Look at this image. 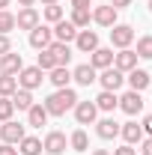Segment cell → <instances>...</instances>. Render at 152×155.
<instances>
[{"label": "cell", "mask_w": 152, "mask_h": 155, "mask_svg": "<svg viewBox=\"0 0 152 155\" xmlns=\"http://www.w3.org/2000/svg\"><path fill=\"white\" fill-rule=\"evenodd\" d=\"M48 51L54 54L57 66H69V60H72V45H66V42H51Z\"/></svg>", "instance_id": "obj_21"}, {"label": "cell", "mask_w": 152, "mask_h": 155, "mask_svg": "<svg viewBox=\"0 0 152 155\" xmlns=\"http://www.w3.org/2000/svg\"><path fill=\"white\" fill-rule=\"evenodd\" d=\"M111 6H114L116 12H119V9H125V6H131V0H111Z\"/></svg>", "instance_id": "obj_40"}, {"label": "cell", "mask_w": 152, "mask_h": 155, "mask_svg": "<svg viewBox=\"0 0 152 155\" xmlns=\"http://www.w3.org/2000/svg\"><path fill=\"white\" fill-rule=\"evenodd\" d=\"M15 114V104H12V98H3L0 96V122H9Z\"/></svg>", "instance_id": "obj_33"}, {"label": "cell", "mask_w": 152, "mask_h": 155, "mask_svg": "<svg viewBox=\"0 0 152 155\" xmlns=\"http://www.w3.org/2000/svg\"><path fill=\"white\" fill-rule=\"evenodd\" d=\"M95 81L101 84V90H107V93H116V90L125 84V75H122L119 69H114V66H111V69H101V75L95 78Z\"/></svg>", "instance_id": "obj_3"}, {"label": "cell", "mask_w": 152, "mask_h": 155, "mask_svg": "<svg viewBox=\"0 0 152 155\" xmlns=\"http://www.w3.org/2000/svg\"><path fill=\"white\" fill-rule=\"evenodd\" d=\"M69 146H72L75 152H87V149H90V137H87V131H84V128L72 131V137H69Z\"/></svg>", "instance_id": "obj_27"}, {"label": "cell", "mask_w": 152, "mask_h": 155, "mask_svg": "<svg viewBox=\"0 0 152 155\" xmlns=\"http://www.w3.org/2000/svg\"><path fill=\"white\" fill-rule=\"evenodd\" d=\"M72 24H75L78 30H87V27H90V21H93V12H90V9H72Z\"/></svg>", "instance_id": "obj_29"}, {"label": "cell", "mask_w": 152, "mask_h": 155, "mask_svg": "<svg viewBox=\"0 0 152 155\" xmlns=\"http://www.w3.org/2000/svg\"><path fill=\"white\" fill-rule=\"evenodd\" d=\"M36 66L42 69V72H51V69H57V60H54V54L45 48V51H39V60H36Z\"/></svg>", "instance_id": "obj_32"}, {"label": "cell", "mask_w": 152, "mask_h": 155, "mask_svg": "<svg viewBox=\"0 0 152 155\" xmlns=\"http://www.w3.org/2000/svg\"><path fill=\"white\" fill-rule=\"evenodd\" d=\"M66 146H69V140H66L63 131H48L45 140H42V149H45L48 155H63V152H66Z\"/></svg>", "instance_id": "obj_5"}, {"label": "cell", "mask_w": 152, "mask_h": 155, "mask_svg": "<svg viewBox=\"0 0 152 155\" xmlns=\"http://www.w3.org/2000/svg\"><path fill=\"white\" fill-rule=\"evenodd\" d=\"M21 69H24V60H21V54L9 51V54H3V57H0V75H18Z\"/></svg>", "instance_id": "obj_14"}, {"label": "cell", "mask_w": 152, "mask_h": 155, "mask_svg": "<svg viewBox=\"0 0 152 155\" xmlns=\"http://www.w3.org/2000/svg\"><path fill=\"white\" fill-rule=\"evenodd\" d=\"M111 42H114V48H128L134 42V27H128V24H114L111 27Z\"/></svg>", "instance_id": "obj_6"}, {"label": "cell", "mask_w": 152, "mask_h": 155, "mask_svg": "<svg viewBox=\"0 0 152 155\" xmlns=\"http://www.w3.org/2000/svg\"><path fill=\"white\" fill-rule=\"evenodd\" d=\"M24 134H27V131H24V125L15 122V119H9V122H3V125H0V140H3V143H12V146H15V143L24 140Z\"/></svg>", "instance_id": "obj_7"}, {"label": "cell", "mask_w": 152, "mask_h": 155, "mask_svg": "<svg viewBox=\"0 0 152 155\" xmlns=\"http://www.w3.org/2000/svg\"><path fill=\"white\" fill-rule=\"evenodd\" d=\"M12 51V42H9V36H0V57L3 54H9Z\"/></svg>", "instance_id": "obj_35"}, {"label": "cell", "mask_w": 152, "mask_h": 155, "mask_svg": "<svg viewBox=\"0 0 152 155\" xmlns=\"http://www.w3.org/2000/svg\"><path fill=\"white\" fill-rule=\"evenodd\" d=\"M125 81H128V87H131L134 93H143V90L152 84V78H149L146 69H131V72L125 75Z\"/></svg>", "instance_id": "obj_17"}, {"label": "cell", "mask_w": 152, "mask_h": 155, "mask_svg": "<svg viewBox=\"0 0 152 155\" xmlns=\"http://www.w3.org/2000/svg\"><path fill=\"white\" fill-rule=\"evenodd\" d=\"M18 152H21V155H42L45 149H42V140H39V137L24 134V140L18 143Z\"/></svg>", "instance_id": "obj_25"}, {"label": "cell", "mask_w": 152, "mask_h": 155, "mask_svg": "<svg viewBox=\"0 0 152 155\" xmlns=\"http://www.w3.org/2000/svg\"><path fill=\"white\" fill-rule=\"evenodd\" d=\"M95 134L101 137V140H114L119 134V122H116L114 116H107V119H98L95 122Z\"/></svg>", "instance_id": "obj_18"}, {"label": "cell", "mask_w": 152, "mask_h": 155, "mask_svg": "<svg viewBox=\"0 0 152 155\" xmlns=\"http://www.w3.org/2000/svg\"><path fill=\"white\" fill-rule=\"evenodd\" d=\"M45 21H51V24H57V21H63V6H57V3L45 6Z\"/></svg>", "instance_id": "obj_34"}, {"label": "cell", "mask_w": 152, "mask_h": 155, "mask_svg": "<svg viewBox=\"0 0 152 155\" xmlns=\"http://www.w3.org/2000/svg\"><path fill=\"white\" fill-rule=\"evenodd\" d=\"M6 6H9V0H0V9H6Z\"/></svg>", "instance_id": "obj_44"}, {"label": "cell", "mask_w": 152, "mask_h": 155, "mask_svg": "<svg viewBox=\"0 0 152 155\" xmlns=\"http://www.w3.org/2000/svg\"><path fill=\"white\" fill-rule=\"evenodd\" d=\"M42 3H45V6H51V3H57V0H42Z\"/></svg>", "instance_id": "obj_45"}, {"label": "cell", "mask_w": 152, "mask_h": 155, "mask_svg": "<svg viewBox=\"0 0 152 155\" xmlns=\"http://www.w3.org/2000/svg\"><path fill=\"white\" fill-rule=\"evenodd\" d=\"M140 128H143V134H149V137H152V114L146 116L143 122H140Z\"/></svg>", "instance_id": "obj_37"}, {"label": "cell", "mask_w": 152, "mask_h": 155, "mask_svg": "<svg viewBox=\"0 0 152 155\" xmlns=\"http://www.w3.org/2000/svg\"><path fill=\"white\" fill-rule=\"evenodd\" d=\"M12 104H15V110H30L33 107V93L30 90H15L12 93Z\"/></svg>", "instance_id": "obj_26"}, {"label": "cell", "mask_w": 152, "mask_h": 155, "mask_svg": "<svg viewBox=\"0 0 152 155\" xmlns=\"http://www.w3.org/2000/svg\"><path fill=\"white\" fill-rule=\"evenodd\" d=\"M75 48L81 51V54H93L95 48H98V33H95V30H78Z\"/></svg>", "instance_id": "obj_9"}, {"label": "cell", "mask_w": 152, "mask_h": 155, "mask_svg": "<svg viewBox=\"0 0 152 155\" xmlns=\"http://www.w3.org/2000/svg\"><path fill=\"white\" fill-rule=\"evenodd\" d=\"M90 155H111V152H107V149H93Z\"/></svg>", "instance_id": "obj_42"}, {"label": "cell", "mask_w": 152, "mask_h": 155, "mask_svg": "<svg viewBox=\"0 0 152 155\" xmlns=\"http://www.w3.org/2000/svg\"><path fill=\"white\" fill-rule=\"evenodd\" d=\"M149 12H152V0H149Z\"/></svg>", "instance_id": "obj_46"}, {"label": "cell", "mask_w": 152, "mask_h": 155, "mask_svg": "<svg viewBox=\"0 0 152 155\" xmlns=\"http://www.w3.org/2000/svg\"><path fill=\"white\" fill-rule=\"evenodd\" d=\"M15 90H18V75H0V96L12 98Z\"/></svg>", "instance_id": "obj_28"}, {"label": "cell", "mask_w": 152, "mask_h": 155, "mask_svg": "<svg viewBox=\"0 0 152 155\" xmlns=\"http://www.w3.org/2000/svg\"><path fill=\"white\" fill-rule=\"evenodd\" d=\"M15 30V15L9 9H0V36H9Z\"/></svg>", "instance_id": "obj_31"}, {"label": "cell", "mask_w": 152, "mask_h": 155, "mask_svg": "<svg viewBox=\"0 0 152 155\" xmlns=\"http://www.w3.org/2000/svg\"><path fill=\"white\" fill-rule=\"evenodd\" d=\"M78 104V93L72 87H66V90H57V93H51V96L45 98V110L48 116H63L66 110H72Z\"/></svg>", "instance_id": "obj_1"}, {"label": "cell", "mask_w": 152, "mask_h": 155, "mask_svg": "<svg viewBox=\"0 0 152 155\" xmlns=\"http://www.w3.org/2000/svg\"><path fill=\"white\" fill-rule=\"evenodd\" d=\"M140 60H152V33H146V36L137 39V51H134Z\"/></svg>", "instance_id": "obj_30"}, {"label": "cell", "mask_w": 152, "mask_h": 155, "mask_svg": "<svg viewBox=\"0 0 152 155\" xmlns=\"http://www.w3.org/2000/svg\"><path fill=\"white\" fill-rule=\"evenodd\" d=\"M0 155H18V149L12 143H0Z\"/></svg>", "instance_id": "obj_36"}, {"label": "cell", "mask_w": 152, "mask_h": 155, "mask_svg": "<svg viewBox=\"0 0 152 155\" xmlns=\"http://www.w3.org/2000/svg\"><path fill=\"white\" fill-rule=\"evenodd\" d=\"M36 24H39V12H36V6H21V12L15 15V27L30 33Z\"/></svg>", "instance_id": "obj_11"}, {"label": "cell", "mask_w": 152, "mask_h": 155, "mask_svg": "<svg viewBox=\"0 0 152 155\" xmlns=\"http://www.w3.org/2000/svg\"><path fill=\"white\" fill-rule=\"evenodd\" d=\"M93 21L98 24V27H114V24H116V9L111 6V3L95 6V9H93Z\"/></svg>", "instance_id": "obj_16"}, {"label": "cell", "mask_w": 152, "mask_h": 155, "mask_svg": "<svg viewBox=\"0 0 152 155\" xmlns=\"http://www.w3.org/2000/svg\"><path fill=\"white\" fill-rule=\"evenodd\" d=\"M119 107H122V110H125L128 116H137L140 110H143V98H140V93L128 90L125 96H119Z\"/></svg>", "instance_id": "obj_13"}, {"label": "cell", "mask_w": 152, "mask_h": 155, "mask_svg": "<svg viewBox=\"0 0 152 155\" xmlns=\"http://www.w3.org/2000/svg\"><path fill=\"white\" fill-rule=\"evenodd\" d=\"M95 69L90 66V63H84V66H78L75 72H72V81L75 84H81V87H90V84H95Z\"/></svg>", "instance_id": "obj_20"}, {"label": "cell", "mask_w": 152, "mask_h": 155, "mask_svg": "<svg viewBox=\"0 0 152 155\" xmlns=\"http://www.w3.org/2000/svg\"><path fill=\"white\" fill-rule=\"evenodd\" d=\"M95 116H98L95 101H81V98H78V104H75V119H78V125H93Z\"/></svg>", "instance_id": "obj_8"}, {"label": "cell", "mask_w": 152, "mask_h": 155, "mask_svg": "<svg viewBox=\"0 0 152 155\" xmlns=\"http://www.w3.org/2000/svg\"><path fill=\"white\" fill-rule=\"evenodd\" d=\"M51 30H54V42H66V45H69V42H75V36H78V27L72 24V21H66V18L57 21Z\"/></svg>", "instance_id": "obj_12"}, {"label": "cell", "mask_w": 152, "mask_h": 155, "mask_svg": "<svg viewBox=\"0 0 152 155\" xmlns=\"http://www.w3.org/2000/svg\"><path fill=\"white\" fill-rule=\"evenodd\" d=\"M51 42H54V30H51L48 24H36V27L30 30V45H33L36 51H45Z\"/></svg>", "instance_id": "obj_4"}, {"label": "cell", "mask_w": 152, "mask_h": 155, "mask_svg": "<svg viewBox=\"0 0 152 155\" xmlns=\"http://www.w3.org/2000/svg\"><path fill=\"white\" fill-rule=\"evenodd\" d=\"M21 6H33V3H36V0H18Z\"/></svg>", "instance_id": "obj_43"}, {"label": "cell", "mask_w": 152, "mask_h": 155, "mask_svg": "<svg viewBox=\"0 0 152 155\" xmlns=\"http://www.w3.org/2000/svg\"><path fill=\"white\" fill-rule=\"evenodd\" d=\"M48 122V110H45V104H33L30 110H27V125H33V128H42Z\"/></svg>", "instance_id": "obj_24"}, {"label": "cell", "mask_w": 152, "mask_h": 155, "mask_svg": "<svg viewBox=\"0 0 152 155\" xmlns=\"http://www.w3.org/2000/svg\"><path fill=\"white\" fill-rule=\"evenodd\" d=\"M95 107L111 114V110H116V107H119V96H116V93H107V90H101V93H98V98H95Z\"/></svg>", "instance_id": "obj_22"}, {"label": "cell", "mask_w": 152, "mask_h": 155, "mask_svg": "<svg viewBox=\"0 0 152 155\" xmlns=\"http://www.w3.org/2000/svg\"><path fill=\"white\" fill-rule=\"evenodd\" d=\"M72 9H90V0H72Z\"/></svg>", "instance_id": "obj_41"}, {"label": "cell", "mask_w": 152, "mask_h": 155, "mask_svg": "<svg viewBox=\"0 0 152 155\" xmlns=\"http://www.w3.org/2000/svg\"><path fill=\"white\" fill-rule=\"evenodd\" d=\"M137 60H140V57L134 54L131 48H122L119 54H114V69H119L122 75H128L131 69H137Z\"/></svg>", "instance_id": "obj_10"}, {"label": "cell", "mask_w": 152, "mask_h": 155, "mask_svg": "<svg viewBox=\"0 0 152 155\" xmlns=\"http://www.w3.org/2000/svg\"><path fill=\"white\" fill-rule=\"evenodd\" d=\"M119 134H122V140L128 143V146H134V143H140L143 140V128L137 125V122H125V125H119Z\"/></svg>", "instance_id": "obj_19"}, {"label": "cell", "mask_w": 152, "mask_h": 155, "mask_svg": "<svg viewBox=\"0 0 152 155\" xmlns=\"http://www.w3.org/2000/svg\"><path fill=\"white\" fill-rule=\"evenodd\" d=\"M114 155H137V152H134V146H128V143H125V146L114 149Z\"/></svg>", "instance_id": "obj_38"}, {"label": "cell", "mask_w": 152, "mask_h": 155, "mask_svg": "<svg viewBox=\"0 0 152 155\" xmlns=\"http://www.w3.org/2000/svg\"><path fill=\"white\" fill-rule=\"evenodd\" d=\"M140 143H143V149H140V152H143V155H152V137H143Z\"/></svg>", "instance_id": "obj_39"}, {"label": "cell", "mask_w": 152, "mask_h": 155, "mask_svg": "<svg viewBox=\"0 0 152 155\" xmlns=\"http://www.w3.org/2000/svg\"><path fill=\"white\" fill-rule=\"evenodd\" d=\"M90 66H93L95 72H98V69H111V66H114V48H101V45H98L93 51V57H90Z\"/></svg>", "instance_id": "obj_15"}, {"label": "cell", "mask_w": 152, "mask_h": 155, "mask_svg": "<svg viewBox=\"0 0 152 155\" xmlns=\"http://www.w3.org/2000/svg\"><path fill=\"white\" fill-rule=\"evenodd\" d=\"M42 81H45V78H42V69H39V66H24L18 72V90H30V93H33V90L42 87Z\"/></svg>", "instance_id": "obj_2"}, {"label": "cell", "mask_w": 152, "mask_h": 155, "mask_svg": "<svg viewBox=\"0 0 152 155\" xmlns=\"http://www.w3.org/2000/svg\"><path fill=\"white\" fill-rule=\"evenodd\" d=\"M57 90H66L69 87V81H72V72H69V66H57V69H51V78H48Z\"/></svg>", "instance_id": "obj_23"}]
</instances>
